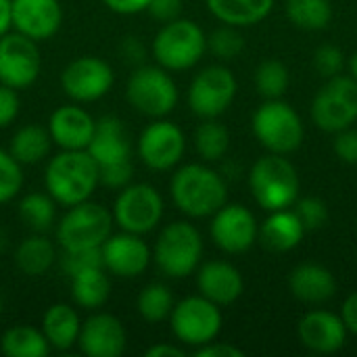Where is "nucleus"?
I'll use <instances>...</instances> for the list:
<instances>
[{"instance_id":"f257e3e1","label":"nucleus","mask_w":357,"mask_h":357,"mask_svg":"<svg viewBox=\"0 0 357 357\" xmlns=\"http://www.w3.org/2000/svg\"><path fill=\"white\" fill-rule=\"evenodd\" d=\"M169 197L176 209L186 218L205 220L228 203V184L224 176L205 161L184 163L172 174Z\"/></svg>"},{"instance_id":"f03ea898","label":"nucleus","mask_w":357,"mask_h":357,"mask_svg":"<svg viewBox=\"0 0 357 357\" xmlns=\"http://www.w3.org/2000/svg\"><path fill=\"white\" fill-rule=\"evenodd\" d=\"M100 186L98 163L88 151H59L46 159L44 190L61 207H73L94 197Z\"/></svg>"},{"instance_id":"7ed1b4c3","label":"nucleus","mask_w":357,"mask_h":357,"mask_svg":"<svg viewBox=\"0 0 357 357\" xmlns=\"http://www.w3.org/2000/svg\"><path fill=\"white\" fill-rule=\"evenodd\" d=\"M203 249L205 245L199 228L188 220H176L159 230L153 245V264L165 278L182 280L197 272Z\"/></svg>"},{"instance_id":"20e7f679","label":"nucleus","mask_w":357,"mask_h":357,"mask_svg":"<svg viewBox=\"0 0 357 357\" xmlns=\"http://www.w3.org/2000/svg\"><path fill=\"white\" fill-rule=\"evenodd\" d=\"M299 174L287 155L268 153L249 169V190L264 211L293 207L299 199Z\"/></svg>"},{"instance_id":"39448f33","label":"nucleus","mask_w":357,"mask_h":357,"mask_svg":"<svg viewBox=\"0 0 357 357\" xmlns=\"http://www.w3.org/2000/svg\"><path fill=\"white\" fill-rule=\"evenodd\" d=\"M207 52V33L192 19L178 17L161 23L151 42V54L167 71H186L201 63Z\"/></svg>"},{"instance_id":"423d86ee","label":"nucleus","mask_w":357,"mask_h":357,"mask_svg":"<svg viewBox=\"0 0 357 357\" xmlns=\"http://www.w3.org/2000/svg\"><path fill=\"white\" fill-rule=\"evenodd\" d=\"M126 100L128 105L149 117V119H161L174 113L180 100V90L176 79L172 77V71L163 69L161 65H138L130 73L126 82Z\"/></svg>"},{"instance_id":"0eeeda50","label":"nucleus","mask_w":357,"mask_h":357,"mask_svg":"<svg viewBox=\"0 0 357 357\" xmlns=\"http://www.w3.org/2000/svg\"><path fill=\"white\" fill-rule=\"evenodd\" d=\"M111 209L88 199L67 211L54 224V241L63 251L77 249H100L102 243L113 234Z\"/></svg>"},{"instance_id":"6e6552de","label":"nucleus","mask_w":357,"mask_h":357,"mask_svg":"<svg viewBox=\"0 0 357 357\" xmlns=\"http://www.w3.org/2000/svg\"><path fill=\"white\" fill-rule=\"evenodd\" d=\"M251 130L257 142L276 155L295 153L305 138L301 115L282 98H268L259 105L251 117Z\"/></svg>"},{"instance_id":"1a4fd4ad","label":"nucleus","mask_w":357,"mask_h":357,"mask_svg":"<svg viewBox=\"0 0 357 357\" xmlns=\"http://www.w3.org/2000/svg\"><path fill=\"white\" fill-rule=\"evenodd\" d=\"M165 213L163 195L149 182H130L121 190L111 207L113 224L132 234L146 236L159 228Z\"/></svg>"},{"instance_id":"9d476101","label":"nucleus","mask_w":357,"mask_h":357,"mask_svg":"<svg viewBox=\"0 0 357 357\" xmlns=\"http://www.w3.org/2000/svg\"><path fill=\"white\" fill-rule=\"evenodd\" d=\"M169 328L182 347H201L220 337L224 326L222 307L203 295H190L176 301L169 314Z\"/></svg>"},{"instance_id":"9b49d317","label":"nucleus","mask_w":357,"mask_h":357,"mask_svg":"<svg viewBox=\"0 0 357 357\" xmlns=\"http://www.w3.org/2000/svg\"><path fill=\"white\" fill-rule=\"evenodd\" d=\"M312 121L328 134L356 126L357 79L343 73L328 77L312 100Z\"/></svg>"},{"instance_id":"f8f14e48","label":"nucleus","mask_w":357,"mask_h":357,"mask_svg":"<svg viewBox=\"0 0 357 357\" xmlns=\"http://www.w3.org/2000/svg\"><path fill=\"white\" fill-rule=\"evenodd\" d=\"M238 92V82L226 65L203 67L190 82L186 102L199 119H215L224 115Z\"/></svg>"},{"instance_id":"ddd939ff","label":"nucleus","mask_w":357,"mask_h":357,"mask_svg":"<svg viewBox=\"0 0 357 357\" xmlns=\"http://www.w3.org/2000/svg\"><path fill=\"white\" fill-rule=\"evenodd\" d=\"M136 155L151 172H172L186 155V134L167 117L151 119L136 140Z\"/></svg>"},{"instance_id":"4468645a","label":"nucleus","mask_w":357,"mask_h":357,"mask_svg":"<svg viewBox=\"0 0 357 357\" xmlns=\"http://www.w3.org/2000/svg\"><path fill=\"white\" fill-rule=\"evenodd\" d=\"M61 90L71 102L88 105L105 98L115 86L113 67L94 54H84L65 65L61 71Z\"/></svg>"},{"instance_id":"2eb2a0df","label":"nucleus","mask_w":357,"mask_h":357,"mask_svg":"<svg viewBox=\"0 0 357 357\" xmlns=\"http://www.w3.org/2000/svg\"><path fill=\"white\" fill-rule=\"evenodd\" d=\"M42 71V54L38 42L10 29L0 38V84L25 90L33 86Z\"/></svg>"},{"instance_id":"dca6fc26","label":"nucleus","mask_w":357,"mask_h":357,"mask_svg":"<svg viewBox=\"0 0 357 357\" xmlns=\"http://www.w3.org/2000/svg\"><path fill=\"white\" fill-rule=\"evenodd\" d=\"M209 236L220 251L241 255L259 241V224L245 205L226 203L211 215Z\"/></svg>"},{"instance_id":"f3484780","label":"nucleus","mask_w":357,"mask_h":357,"mask_svg":"<svg viewBox=\"0 0 357 357\" xmlns=\"http://www.w3.org/2000/svg\"><path fill=\"white\" fill-rule=\"evenodd\" d=\"M102 268L123 280L142 276L151 261H153V249L140 234L132 232H113L100 247Z\"/></svg>"},{"instance_id":"a211bd4d","label":"nucleus","mask_w":357,"mask_h":357,"mask_svg":"<svg viewBox=\"0 0 357 357\" xmlns=\"http://www.w3.org/2000/svg\"><path fill=\"white\" fill-rule=\"evenodd\" d=\"M77 347L88 357H119L128 347V333L123 322L107 312H94L82 320Z\"/></svg>"},{"instance_id":"6ab92c4d","label":"nucleus","mask_w":357,"mask_h":357,"mask_svg":"<svg viewBox=\"0 0 357 357\" xmlns=\"http://www.w3.org/2000/svg\"><path fill=\"white\" fill-rule=\"evenodd\" d=\"M13 29L33 42L54 38L63 25V6L59 0H10Z\"/></svg>"},{"instance_id":"aec40b11","label":"nucleus","mask_w":357,"mask_h":357,"mask_svg":"<svg viewBox=\"0 0 357 357\" xmlns=\"http://www.w3.org/2000/svg\"><path fill=\"white\" fill-rule=\"evenodd\" d=\"M96 119L79 105L69 102L56 107L48 117V132L61 151H86L92 134H94Z\"/></svg>"},{"instance_id":"412c9836","label":"nucleus","mask_w":357,"mask_h":357,"mask_svg":"<svg viewBox=\"0 0 357 357\" xmlns=\"http://www.w3.org/2000/svg\"><path fill=\"white\" fill-rule=\"evenodd\" d=\"M299 341L314 354H337L347 343V326L339 314L328 310H310L297 326Z\"/></svg>"},{"instance_id":"4be33fe9","label":"nucleus","mask_w":357,"mask_h":357,"mask_svg":"<svg viewBox=\"0 0 357 357\" xmlns=\"http://www.w3.org/2000/svg\"><path fill=\"white\" fill-rule=\"evenodd\" d=\"M197 289L199 295L213 301L220 307L236 303L245 293V280L241 270L224 259H211L197 268Z\"/></svg>"},{"instance_id":"5701e85b","label":"nucleus","mask_w":357,"mask_h":357,"mask_svg":"<svg viewBox=\"0 0 357 357\" xmlns=\"http://www.w3.org/2000/svg\"><path fill=\"white\" fill-rule=\"evenodd\" d=\"M86 151L98 163V167H102L111 163L130 161L134 146L126 123L117 115H102L100 119H96L94 134Z\"/></svg>"},{"instance_id":"b1692460","label":"nucleus","mask_w":357,"mask_h":357,"mask_svg":"<svg viewBox=\"0 0 357 357\" xmlns=\"http://www.w3.org/2000/svg\"><path fill=\"white\" fill-rule=\"evenodd\" d=\"M289 291L295 299L307 305H320L337 295L335 274L320 264H299L289 274Z\"/></svg>"},{"instance_id":"393cba45","label":"nucleus","mask_w":357,"mask_h":357,"mask_svg":"<svg viewBox=\"0 0 357 357\" xmlns=\"http://www.w3.org/2000/svg\"><path fill=\"white\" fill-rule=\"evenodd\" d=\"M305 226L301 224L295 209H278L270 211V215L259 224V241L266 249L274 253H287L301 245L305 236Z\"/></svg>"},{"instance_id":"a878e982","label":"nucleus","mask_w":357,"mask_h":357,"mask_svg":"<svg viewBox=\"0 0 357 357\" xmlns=\"http://www.w3.org/2000/svg\"><path fill=\"white\" fill-rule=\"evenodd\" d=\"M40 331L44 333L50 349L69 351L77 345L79 331H82V318L73 305L54 303L44 312Z\"/></svg>"},{"instance_id":"bb28decb","label":"nucleus","mask_w":357,"mask_h":357,"mask_svg":"<svg viewBox=\"0 0 357 357\" xmlns=\"http://www.w3.org/2000/svg\"><path fill=\"white\" fill-rule=\"evenodd\" d=\"M59 261L56 241H50L48 234L29 232L15 249V266L21 274L40 278Z\"/></svg>"},{"instance_id":"cd10ccee","label":"nucleus","mask_w":357,"mask_h":357,"mask_svg":"<svg viewBox=\"0 0 357 357\" xmlns=\"http://www.w3.org/2000/svg\"><path fill=\"white\" fill-rule=\"evenodd\" d=\"M205 4L220 23L234 27L257 25L274 8V0H205Z\"/></svg>"},{"instance_id":"c85d7f7f","label":"nucleus","mask_w":357,"mask_h":357,"mask_svg":"<svg viewBox=\"0 0 357 357\" xmlns=\"http://www.w3.org/2000/svg\"><path fill=\"white\" fill-rule=\"evenodd\" d=\"M54 142L50 138L48 128L38 123L21 126L8 142V153L21 163V165H38L50 157Z\"/></svg>"},{"instance_id":"c756f323","label":"nucleus","mask_w":357,"mask_h":357,"mask_svg":"<svg viewBox=\"0 0 357 357\" xmlns=\"http://www.w3.org/2000/svg\"><path fill=\"white\" fill-rule=\"evenodd\" d=\"M69 280H71V299H73L75 307H79V310L96 312L111 297L109 272L102 266L84 270V272L71 276Z\"/></svg>"},{"instance_id":"7c9ffc66","label":"nucleus","mask_w":357,"mask_h":357,"mask_svg":"<svg viewBox=\"0 0 357 357\" xmlns=\"http://www.w3.org/2000/svg\"><path fill=\"white\" fill-rule=\"evenodd\" d=\"M0 351L6 357H46L50 354V345L40 328L17 324L2 333Z\"/></svg>"},{"instance_id":"2f4dec72","label":"nucleus","mask_w":357,"mask_h":357,"mask_svg":"<svg viewBox=\"0 0 357 357\" xmlns=\"http://www.w3.org/2000/svg\"><path fill=\"white\" fill-rule=\"evenodd\" d=\"M56 207L59 205L46 190L27 192L19 199L17 213L29 232L48 234L50 230H54V224H56Z\"/></svg>"},{"instance_id":"473e14b6","label":"nucleus","mask_w":357,"mask_h":357,"mask_svg":"<svg viewBox=\"0 0 357 357\" xmlns=\"http://www.w3.org/2000/svg\"><path fill=\"white\" fill-rule=\"evenodd\" d=\"M195 151L205 163H215L226 157L230 149V132L228 128L215 117V119H203L192 136Z\"/></svg>"},{"instance_id":"72a5a7b5","label":"nucleus","mask_w":357,"mask_h":357,"mask_svg":"<svg viewBox=\"0 0 357 357\" xmlns=\"http://www.w3.org/2000/svg\"><path fill=\"white\" fill-rule=\"evenodd\" d=\"M287 19L305 31H322L333 21L331 0H287Z\"/></svg>"},{"instance_id":"f704fd0d","label":"nucleus","mask_w":357,"mask_h":357,"mask_svg":"<svg viewBox=\"0 0 357 357\" xmlns=\"http://www.w3.org/2000/svg\"><path fill=\"white\" fill-rule=\"evenodd\" d=\"M174 305H176L174 293L163 282H151V284L142 287V291L138 293V299H136L138 316L149 324H161V322L169 320Z\"/></svg>"},{"instance_id":"c9c22d12","label":"nucleus","mask_w":357,"mask_h":357,"mask_svg":"<svg viewBox=\"0 0 357 357\" xmlns=\"http://www.w3.org/2000/svg\"><path fill=\"white\" fill-rule=\"evenodd\" d=\"M255 88L257 92L268 98H282L291 86V71L289 67L278 59H268L255 69Z\"/></svg>"},{"instance_id":"e433bc0d","label":"nucleus","mask_w":357,"mask_h":357,"mask_svg":"<svg viewBox=\"0 0 357 357\" xmlns=\"http://www.w3.org/2000/svg\"><path fill=\"white\" fill-rule=\"evenodd\" d=\"M207 50L220 61H232L245 50V38L241 27L222 23L207 36Z\"/></svg>"},{"instance_id":"4c0bfd02","label":"nucleus","mask_w":357,"mask_h":357,"mask_svg":"<svg viewBox=\"0 0 357 357\" xmlns=\"http://www.w3.org/2000/svg\"><path fill=\"white\" fill-rule=\"evenodd\" d=\"M23 182V165L8 153V149H0V205L15 201Z\"/></svg>"},{"instance_id":"58836bf2","label":"nucleus","mask_w":357,"mask_h":357,"mask_svg":"<svg viewBox=\"0 0 357 357\" xmlns=\"http://www.w3.org/2000/svg\"><path fill=\"white\" fill-rule=\"evenodd\" d=\"M59 266L61 272L71 278L84 270L90 268H100L102 266V257H100V249H77V251H63V255L59 257Z\"/></svg>"},{"instance_id":"ea45409f","label":"nucleus","mask_w":357,"mask_h":357,"mask_svg":"<svg viewBox=\"0 0 357 357\" xmlns=\"http://www.w3.org/2000/svg\"><path fill=\"white\" fill-rule=\"evenodd\" d=\"M295 213L299 215L305 230H320L328 222V207L318 197H305L295 201Z\"/></svg>"},{"instance_id":"a19ab883","label":"nucleus","mask_w":357,"mask_h":357,"mask_svg":"<svg viewBox=\"0 0 357 357\" xmlns=\"http://www.w3.org/2000/svg\"><path fill=\"white\" fill-rule=\"evenodd\" d=\"M345 52L335 46V44H322L318 46V50L314 52V67L316 71L328 79V77H335L339 73H343V67H345Z\"/></svg>"},{"instance_id":"79ce46f5","label":"nucleus","mask_w":357,"mask_h":357,"mask_svg":"<svg viewBox=\"0 0 357 357\" xmlns=\"http://www.w3.org/2000/svg\"><path fill=\"white\" fill-rule=\"evenodd\" d=\"M100 169V186L111 188V190H121L123 186H128L130 182H134V163L130 161H121V163H111V165H102Z\"/></svg>"},{"instance_id":"37998d69","label":"nucleus","mask_w":357,"mask_h":357,"mask_svg":"<svg viewBox=\"0 0 357 357\" xmlns=\"http://www.w3.org/2000/svg\"><path fill=\"white\" fill-rule=\"evenodd\" d=\"M333 151L335 155L347 163V165H357V130L351 128H345L341 132L335 134V140H333Z\"/></svg>"},{"instance_id":"c03bdc74","label":"nucleus","mask_w":357,"mask_h":357,"mask_svg":"<svg viewBox=\"0 0 357 357\" xmlns=\"http://www.w3.org/2000/svg\"><path fill=\"white\" fill-rule=\"evenodd\" d=\"M19 111H21L19 90L0 84V130L10 128L19 117Z\"/></svg>"},{"instance_id":"a18cd8bd","label":"nucleus","mask_w":357,"mask_h":357,"mask_svg":"<svg viewBox=\"0 0 357 357\" xmlns=\"http://www.w3.org/2000/svg\"><path fill=\"white\" fill-rule=\"evenodd\" d=\"M146 13L159 23H169L182 17V0H151Z\"/></svg>"},{"instance_id":"49530a36","label":"nucleus","mask_w":357,"mask_h":357,"mask_svg":"<svg viewBox=\"0 0 357 357\" xmlns=\"http://www.w3.org/2000/svg\"><path fill=\"white\" fill-rule=\"evenodd\" d=\"M195 356L197 357H245V351L232 343H224V341H211V343H205L201 347L195 349Z\"/></svg>"},{"instance_id":"de8ad7c7","label":"nucleus","mask_w":357,"mask_h":357,"mask_svg":"<svg viewBox=\"0 0 357 357\" xmlns=\"http://www.w3.org/2000/svg\"><path fill=\"white\" fill-rule=\"evenodd\" d=\"M121 56H123V61L126 63H130V65H142L144 63V56H146V48H144V44H142V40L140 38H136V36H128V38H123V42H121Z\"/></svg>"},{"instance_id":"09e8293b","label":"nucleus","mask_w":357,"mask_h":357,"mask_svg":"<svg viewBox=\"0 0 357 357\" xmlns=\"http://www.w3.org/2000/svg\"><path fill=\"white\" fill-rule=\"evenodd\" d=\"M149 2H151V0H102V4H105L111 13L123 15V17L146 13Z\"/></svg>"},{"instance_id":"8fccbe9b","label":"nucleus","mask_w":357,"mask_h":357,"mask_svg":"<svg viewBox=\"0 0 357 357\" xmlns=\"http://www.w3.org/2000/svg\"><path fill=\"white\" fill-rule=\"evenodd\" d=\"M341 318H343L347 331L357 337V291L356 293H351V295L345 299L343 310H341Z\"/></svg>"},{"instance_id":"3c124183","label":"nucleus","mask_w":357,"mask_h":357,"mask_svg":"<svg viewBox=\"0 0 357 357\" xmlns=\"http://www.w3.org/2000/svg\"><path fill=\"white\" fill-rule=\"evenodd\" d=\"M146 357H184L186 356V349L178 343H157V345H151L146 351Z\"/></svg>"},{"instance_id":"603ef678","label":"nucleus","mask_w":357,"mask_h":357,"mask_svg":"<svg viewBox=\"0 0 357 357\" xmlns=\"http://www.w3.org/2000/svg\"><path fill=\"white\" fill-rule=\"evenodd\" d=\"M13 29L10 23V0H0V38Z\"/></svg>"},{"instance_id":"864d4df0","label":"nucleus","mask_w":357,"mask_h":357,"mask_svg":"<svg viewBox=\"0 0 357 357\" xmlns=\"http://www.w3.org/2000/svg\"><path fill=\"white\" fill-rule=\"evenodd\" d=\"M347 67H349V75L357 79V50L349 56V61H347Z\"/></svg>"},{"instance_id":"5fc2aeb1","label":"nucleus","mask_w":357,"mask_h":357,"mask_svg":"<svg viewBox=\"0 0 357 357\" xmlns=\"http://www.w3.org/2000/svg\"><path fill=\"white\" fill-rule=\"evenodd\" d=\"M0 320H2V299H0Z\"/></svg>"}]
</instances>
